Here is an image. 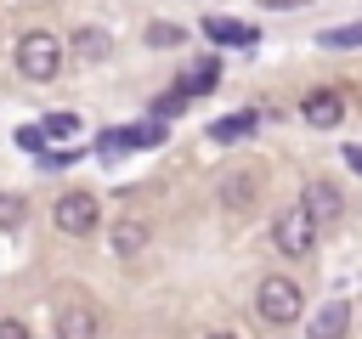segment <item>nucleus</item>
I'll return each mask as SVG.
<instances>
[{"instance_id":"f257e3e1","label":"nucleus","mask_w":362,"mask_h":339,"mask_svg":"<svg viewBox=\"0 0 362 339\" xmlns=\"http://www.w3.org/2000/svg\"><path fill=\"white\" fill-rule=\"evenodd\" d=\"M17 73L34 79V85H51V79L62 73V40H57L51 28L23 34V40H17Z\"/></svg>"},{"instance_id":"f03ea898","label":"nucleus","mask_w":362,"mask_h":339,"mask_svg":"<svg viewBox=\"0 0 362 339\" xmlns=\"http://www.w3.org/2000/svg\"><path fill=\"white\" fill-rule=\"evenodd\" d=\"M300 288H294V277H260V288H255V316L266 322V328H283V322H300Z\"/></svg>"},{"instance_id":"7ed1b4c3","label":"nucleus","mask_w":362,"mask_h":339,"mask_svg":"<svg viewBox=\"0 0 362 339\" xmlns=\"http://www.w3.org/2000/svg\"><path fill=\"white\" fill-rule=\"evenodd\" d=\"M51 220H57V232H68V237H90L96 226H102V203L90 198V192H62L57 198V209H51Z\"/></svg>"},{"instance_id":"20e7f679","label":"nucleus","mask_w":362,"mask_h":339,"mask_svg":"<svg viewBox=\"0 0 362 339\" xmlns=\"http://www.w3.org/2000/svg\"><path fill=\"white\" fill-rule=\"evenodd\" d=\"M272 243H277L288 260H305V254L317 249V220H311V215L294 203V209H283V215L272 220Z\"/></svg>"},{"instance_id":"39448f33","label":"nucleus","mask_w":362,"mask_h":339,"mask_svg":"<svg viewBox=\"0 0 362 339\" xmlns=\"http://www.w3.org/2000/svg\"><path fill=\"white\" fill-rule=\"evenodd\" d=\"M300 119H305V124H317V130H334V124L345 119V96H339V90H328V85H317V90H305V96H300Z\"/></svg>"},{"instance_id":"423d86ee","label":"nucleus","mask_w":362,"mask_h":339,"mask_svg":"<svg viewBox=\"0 0 362 339\" xmlns=\"http://www.w3.org/2000/svg\"><path fill=\"white\" fill-rule=\"evenodd\" d=\"M300 209H305V215L317 220V232H322V226H334V220L345 215V198H339L334 181H311V186L300 192Z\"/></svg>"},{"instance_id":"0eeeda50","label":"nucleus","mask_w":362,"mask_h":339,"mask_svg":"<svg viewBox=\"0 0 362 339\" xmlns=\"http://www.w3.org/2000/svg\"><path fill=\"white\" fill-rule=\"evenodd\" d=\"M345 333H351V305H345V299L322 305L317 322H311V339H345Z\"/></svg>"},{"instance_id":"6e6552de","label":"nucleus","mask_w":362,"mask_h":339,"mask_svg":"<svg viewBox=\"0 0 362 339\" xmlns=\"http://www.w3.org/2000/svg\"><path fill=\"white\" fill-rule=\"evenodd\" d=\"M68 45H74V51H79L85 62H102V56L113 51V40H107V28H90V23H85V28H74V40H68Z\"/></svg>"},{"instance_id":"1a4fd4ad","label":"nucleus","mask_w":362,"mask_h":339,"mask_svg":"<svg viewBox=\"0 0 362 339\" xmlns=\"http://www.w3.org/2000/svg\"><path fill=\"white\" fill-rule=\"evenodd\" d=\"M57 339H96V316H90L85 305H68V311L57 316Z\"/></svg>"},{"instance_id":"9d476101","label":"nucleus","mask_w":362,"mask_h":339,"mask_svg":"<svg viewBox=\"0 0 362 339\" xmlns=\"http://www.w3.org/2000/svg\"><path fill=\"white\" fill-rule=\"evenodd\" d=\"M221 203H226V209H249V203H255V175H249V170L232 175V181L221 186Z\"/></svg>"},{"instance_id":"9b49d317","label":"nucleus","mask_w":362,"mask_h":339,"mask_svg":"<svg viewBox=\"0 0 362 339\" xmlns=\"http://www.w3.org/2000/svg\"><path fill=\"white\" fill-rule=\"evenodd\" d=\"M204 28H209V40H221V45H249V40H255V28H243V23H226V17H209Z\"/></svg>"},{"instance_id":"f8f14e48","label":"nucleus","mask_w":362,"mask_h":339,"mask_svg":"<svg viewBox=\"0 0 362 339\" xmlns=\"http://www.w3.org/2000/svg\"><path fill=\"white\" fill-rule=\"evenodd\" d=\"M141 243H147V226H141V220H119V226H113V249H119V254H136Z\"/></svg>"},{"instance_id":"ddd939ff","label":"nucleus","mask_w":362,"mask_h":339,"mask_svg":"<svg viewBox=\"0 0 362 339\" xmlns=\"http://www.w3.org/2000/svg\"><path fill=\"white\" fill-rule=\"evenodd\" d=\"M187 96H192L187 85H170V90L153 102V113H158V119H170V113H181V107H187Z\"/></svg>"},{"instance_id":"4468645a","label":"nucleus","mask_w":362,"mask_h":339,"mask_svg":"<svg viewBox=\"0 0 362 339\" xmlns=\"http://www.w3.org/2000/svg\"><path fill=\"white\" fill-rule=\"evenodd\" d=\"M243 130H255V113H238V119H221V124L209 130V141H232V136H243Z\"/></svg>"},{"instance_id":"2eb2a0df","label":"nucleus","mask_w":362,"mask_h":339,"mask_svg":"<svg viewBox=\"0 0 362 339\" xmlns=\"http://www.w3.org/2000/svg\"><path fill=\"white\" fill-rule=\"evenodd\" d=\"M0 226H6V232L23 226V198H17V192H0Z\"/></svg>"},{"instance_id":"dca6fc26","label":"nucleus","mask_w":362,"mask_h":339,"mask_svg":"<svg viewBox=\"0 0 362 339\" xmlns=\"http://www.w3.org/2000/svg\"><path fill=\"white\" fill-rule=\"evenodd\" d=\"M181 40H187V34H181L175 23H153V28H147V45H181Z\"/></svg>"},{"instance_id":"f3484780","label":"nucleus","mask_w":362,"mask_h":339,"mask_svg":"<svg viewBox=\"0 0 362 339\" xmlns=\"http://www.w3.org/2000/svg\"><path fill=\"white\" fill-rule=\"evenodd\" d=\"M322 45H362V23H351V28H328Z\"/></svg>"},{"instance_id":"a211bd4d","label":"nucleus","mask_w":362,"mask_h":339,"mask_svg":"<svg viewBox=\"0 0 362 339\" xmlns=\"http://www.w3.org/2000/svg\"><path fill=\"white\" fill-rule=\"evenodd\" d=\"M74 130H79L74 113H51V119H45V136H74Z\"/></svg>"},{"instance_id":"6ab92c4d","label":"nucleus","mask_w":362,"mask_h":339,"mask_svg":"<svg viewBox=\"0 0 362 339\" xmlns=\"http://www.w3.org/2000/svg\"><path fill=\"white\" fill-rule=\"evenodd\" d=\"M17 141H23L28 153H40V147H45V130H34V124H28V130H17Z\"/></svg>"},{"instance_id":"aec40b11","label":"nucleus","mask_w":362,"mask_h":339,"mask_svg":"<svg viewBox=\"0 0 362 339\" xmlns=\"http://www.w3.org/2000/svg\"><path fill=\"white\" fill-rule=\"evenodd\" d=\"M0 339H28V328L23 322H0Z\"/></svg>"},{"instance_id":"412c9836","label":"nucleus","mask_w":362,"mask_h":339,"mask_svg":"<svg viewBox=\"0 0 362 339\" xmlns=\"http://www.w3.org/2000/svg\"><path fill=\"white\" fill-rule=\"evenodd\" d=\"M204 339H238V333H204Z\"/></svg>"}]
</instances>
